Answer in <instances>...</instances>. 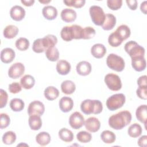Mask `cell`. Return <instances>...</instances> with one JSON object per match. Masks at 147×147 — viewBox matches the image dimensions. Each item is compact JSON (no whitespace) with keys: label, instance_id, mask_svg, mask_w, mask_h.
<instances>
[{"label":"cell","instance_id":"ab89813d","mask_svg":"<svg viewBox=\"0 0 147 147\" xmlns=\"http://www.w3.org/2000/svg\"><path fill=\"white\" fill-rule=\"evenodd\" d=\"M95 30L91 26H87L82 29V39L88 40L94 37L95 35Z\"/></svg>","mask_w":147,"mask_h":147},{"label":"cell","instance_id":"4fadbf2b","mask_svg":"<svg viewBox=\"0 0 147 147\" xmlns=\"http://www.w3.org/2000/svg\"><path fill=\"white\" fill-rule=\"evenodd\" d=\"M15 56L14 51L10 48H4L1 52V60L5 64L11 63L15 58Z\"/></svg>","mask_w":147,"mask_h":147},{"label":"cell","instance_id":"9a60e30c","mask_svg":"<svg viewBox=\"0 0 147 147\" xmlns=\"http://www.w3.org/2000/svg\"><path fill=\"white\" fill-rule=\"evenodd\" d=\"M77 73L81 76H87L91 72V65L86 61H80L76 67Z\"/></svg>","mask_w":147,"mask_h":147},{"label":"cell","instance_id":"e0dca14e","mask_svg":"<svg viewBox=\"0 0 147 147\" xmlns=\"http://www.w3.org/2000/svg\"><path fill=\"white\" fill-rule=\"evenodd\" d=\"M61 18L63 21L66 22H74L76 18V11L69 8H65L62 10L61 12Z\"/></svg>","mask_w":147,"mask_h":147},{"label":"cell","instance_id":"74e56055","mask_svg":"<svg viewBox=\"0 0 147 147\" xmlns=\"http://www.w3.org/2000/svg\"><path fill=\"white\" fill-rule=\"evenodd\" d=\"M16 134L12 131H8L4 133L2 136V142L6 145L13 144L16 140Z\"/></svg>","mask_w":147,"mask_h":147},{"label":"cell","instance_id":"277c9868","mask_svg":"<svg viewBox=\"0 0 147 147\" xmlns=\"http://www.w3.org/2000/svg\"><path fill=\"white\" fill-rule=\"evenodd\" d=\"M106 64L109 68L117 72L122 71L125 65L123 59L114 53L108 55L106 59Z\"/></svg>","mask_w":147,"mask_h":147},{"label":"cell","instance_id":"cb8c5ba5","mask_svg":"<svg viewBox=\"0 0 147 147\" xmlns=\"http://www.w3.org/2000/svg\"><path fill=\"white\" fill-rule=\"evenodd\" d=\"M28 122L30 128L33 130H38L42 126V120L40 116L37 115L29 116Z\"/></svg>","mask_w":147,"mask_h":147},{"label":"cell","instance_id":"8992f818","mask_svg":"<svg viewBox=\"0 0 147 147\" xmlns=\"http://www.w3.org/2000/svg\"><path fill=\"white\" fill-rule=\"evenodd\" d=\"M90 15L92 22L97 26H102L105 21L106 14L103 9L97 5H92L89 9Z\"/></svg>","mask_w":147,"mask_h":147},{"label":"cell","instance_id":"5b68a950","mask_svg":"<svg viewBox=\"0 0 147 147\" xmlns=\"http://www.w3.org/2000/svg\"><path fill=\"white\" fill-rule=\"evenodd\" d=\"M126 98L123 94H115L109 97L106 100V106L110 111L116 110L123 106Z\"/></svg>","mask_w":147,"mask_h":147},{"label":"cell","instance_id":"603a6c76","mask_svg":"<svg viewBox=\"0 0 147 147\" xmlns=\"http://www.w3.org/2000/svg\"><path fill=\"white\" fill-rule=\"evenodd\" d=\"M60 36L65 41H70L74 39V33L72 25L63 27L60 32Z\"/></svg>","mask_w":147,"mask_h":147},{"label":"cell","instance_id":"ba28073f","mask_svg":"<svg viewBox=\"0 0 147 147\" xmlns=\"http://www.w3.org/2000/svg\"><path fill=\"white\" fill-rule=\"evenodd\" d=\"M84 118L83 115L78 112L73 113L69 118V124L74 129H79L84 125Z\"/></svg>","mask_w":147,"mask_h":147},{"label":"cell","instance_id":"8d00e7d4","mask_svg":"<svg viewBox=\"0 0 147 147\" xmlns=\"http://www.w3.org/2000/svg\"><path fill=\"white\" fill-rule=\"evenodd\" d=\"M122 41H123L122 40V39L119 37V36L115 32H114L112 33H111L108 38L109 44L112 47H119L122 44Z\"/></svg>","mask_w":147,"mask_h":147},{"label":"cell","instance_id":"2e32d148","mask_svg":"<svg viewBox=\"0 0 147 147\" xmlns=\"http://www.w3.org/2000/svg\"><path fill=\"white\" fill-rule=\"evenodd\" d=\"M106 53V48L102 44H95L91 48V55L96 59H101L104 57Z\"/></svg>","mask_w":147,"mask_h":147},{"label":"cell","instance_id":"f907efd6","mask_svg":"<svg viewBox=\"0 0 147 147\" xmlns=\"http://www.w3.org/2000/svg\"><path fill=\"white\" fill-rule=\"evenodd\" d=\"M146 75H142L137 79V84L138 87H146L147 86L146 83Z\"/></svg>","mask_w":147,"mask_h":147},{"label":"cell","instance_id":"44dd1931","mask_svg":"<svg viewBox=\"0 0 147 147\" xmlns=\"http://www.w3.org/2000/svg\"><path fill=\"white\" fill-rule=\"evenodd\" d=\"M116 24V18L115 17L111 14L107 13L106 14L105 21L102 25L103 29L105 30H110L113 29Z\"/></svg>","mask_w":147,"mask_h":147},{"label":"cell","instance_id":"7402d4cb","mask_svg":"<svg viewBox=\"0 0 147 147\" xmlns=\"http://www.w3.org/2000/svg\"><path fill=\"white\" fill-rule=\"evenodd\" d=\"M136 115L137 119L143 123L145 125L146 124L147 119V106L146 105H140L137 107L136 111Z\"/></svg>","mask_w":147,"mask_h":147},{"label":"cell","instance_id":"7c38bea8","mask_svg":"<svg viewBox=\"0 0 147 147\" xmlns=\"http://www.w3.org/2000/svg\"><path fill=\"white\" fill-rule=\"evenodd\" d=\"M10 16L11 18L16 21H20L23 20L25 16V9L18 5L13 6L10 10Z\"/></svg>","mask_w":147,"mask_h":147},{"label":"cell","instance_id":"4316f807","mask_svg":"<svg viewBox=\"0 0 147 147\" xmlns=\"http://www.w3.org/2000/svg\"><path fill=\"white\" fill-rule=\"evenodd\" d=\"M35 84V79L30 75H25L20 80V84L25 89L29 90L32 88Z\"/></svg>","mask_w":147,"mask_h":147},{"label":"cell","instance_id":"5bb4252c","mask_svg":"<svg viewBox=\"0 0 147 147\" xmlns=\"http://www.w3.org/2000/svg\"><path fill=\"white\" fill-rule=\"evenodd\" d=\"M59 105L61 111L64 113H68L72 109L74 106V101L70 97L64 96L60 99Z\"/></svg>","mask_w":147,"mask_h":147},{"label":"cell","instance_id":"484cf974","mask_svg":"<svg viewBox=\"0 0 147 147\" xmlns=\"http://www.w3.org/2000/svg\"><path fill=\"white\" fill-rule=\"evenodd\" d=\"M18 28L13 25H9L3 29V34L5 38L11 39L14 38L18 33Z\"/></svg>","mask_w":147,"mask_h":147},{"label":"cell","instance_id":"c3c4849f","mask_svg":"<svg viewBox=\"0 0 147 147\" xmlns=\"http://www.w3.org/2000/svg\"><path fill=\"white\" fill-rule=\"evenodd\" d=\"M137 96L142 99H147V86L146 87H138L136 90Z\"/></svg>","mask_w":147,"mask_h":147},{"label":"cell","instance_id":"836d02e7","mask_svg":"<svg viewBox=\"0 0 147 147\" xmlns=\"http://www.w3.org/2000/svg\"><path fill=\"white\" fill-rule=\"evenodd\" d=\"M45 53L48 60L51 61H56L59 60V52L57 48L55 47L48 48L45 51Z\"/></svg>","mask_w":147,"mask_h":147},{"label":"cell","instance_id":"30bf717a","mask_svg":"<svg viewBox=\"0 0 147 147\" xmlns=\"http://www.w3.org/2000/svg\"><path fill=\"white\" fill-rule=\"evenodd\" d=\"M25 72V66L21 63H15L8 70V76L11 79L20 78Z\"/></svg>","mask_w":147,"mask_h":147},{"label":"cell","instance_id":"7dc6e473","mask_svg":"<svg viewBox=\"0 0 147 147\" xmlns=\"http://www.w3.org/2000/svg\"><path fill=\"white\" fill-rule=\"evenodd\" d=\"M22 90V86L18 82H13L9 85V91L10 93L17 94Z\"/></svg>","mask_w":147,"mask_h":147},{"label":"cell","instance_id":"d6986e66","mask_svg":"<svg viewBox=\"0 0 147 147\" xmlns=\"http://www.w3.org/2000/svg\"><path fill=\"white\" fill-rule=\"evenodd\" d=\"M42 13L45 18L48 20H53L57 16V10L53 6L47 5L43 7Z\"/></svg>","mask_w":147,"mask_h":147},{"label":"cell","instance_id":"d4e9b609","mask_svg":"<svg viewBox=\"0 0 147 147\" xmlns=\"http://www.w3.org/2000/svg\"><path fill=\"white\" fill-rule=\"evenodd\" d=\"M61 90L64 94L70 95L74 93L75 91L76 86L75 84L71 80H64L61 84Z\"/></svg>","mask_w":147,"mask_h":147},{"label":"cell","instance_id":"816d5d0a","mask_svg":"<svg viewBox=\"0 0 147 147\" xmlns=\"http://www.w3.org/2000/svg\"><path fill=\"white\" fill-rule=\"evenodd\" d=\"M127 6L131 10H135L137 7V1L136 0H126Z\"/></svg>","mask_w":147,"mask_h":147},{"label":"cell","instance_id":"b9f144b4","mask_svg":"<svg viewBox=\"0 0 147 147\" xmlns=\"http://www.w3.org/2000/svg\"><path fill=\"white\" fill-rule=\"evenodd\" d=\"M44 41L45 44L47 48L55 47L57 43V37L53 34H48L43 37Z\"/></svg>","mask_w":147,"mask_h":147},{"label":"cell","instance_id":"db71d44e","mask_svg":"<svg viewBox=\"0 0 147 147\" xmlns=\"http://www.w3.org/2000/svg\"><path fill=\"white\" fill-rule=\"evenodd\" d=\"M147 2L146 1L142 2L140 6V9L141 11L144 14H146V10H147V5H146Z\"/></svg>","mask_w":147,"mask_h":147},{"label":"cell","instance_id":"ee69618b","mask_svg":"<svg viewBox=\"0 0 147 147\" xmlns=\"http://www.w3.org/2000/svg\"><path fill=\"white\" fill-rule=\"evenodd\" d=\"M107 5L109 9L112 10H117L120 9L122 5V0H107Z\"/></svg>","mask_w":147,"mask_h":147},{"label":"cell","instance_id":"ac0fdd59","mask_svg":"<svg viewBox=\"0 0 147 147\" xmlns=\"http://www.w3.org/2000/svg\"><path fill=\"white\" fill-rule=\"evenodd\" d=\"M71 68L70 63L65 60H60L56 64V71L61 75H66L69 74Z\"/></svg>","mask_w":147,"mask_h":147},{"label":"cell","instance_id":"681fc988","mask_svg":"<svg viewBox=\"0 0 147 147\" xmlns=\"http://www.w3.org/2000/svg\"><path fill=\"white\" fill-rule=\"evenodd\" d=\"M72 26L74 30V39H82V31L83 28L78 25H72Z\"/></svg>","mask_w":147,"mask_h":147},{"label":"cell","instance_id":"f35d334b","mask_svg":"<svg viewBox=\"0 0 147 147\" xmlns=\"http://www.w3.org/2000/svg\"><path fill=\"white\" fill-rule=\"evenodd\" d=\"M29 40L25 37H20L17 39L16 41L15 45L16 48L21 51H26L29 48Z\"/></svg>","mask_w":147,"mask_h":147},{"label":"cell","instance_id":"f1b7e54d","mask_svg":"<svg viewBox=\"0 0 147 147\" xmlns=\"http://www.w3.org/2000/svg\"><path fill=\"white\" fill-rule=\"evenodd\" d=\"M122 41L128 38L131 34L130 29L126 25H121L119 26L115 31Z\"/></svg>","mask_w":147,"mask_h":147},{"label":"cell","instance_id":"d590c367","mask_svg":"<svg viewBox=\"0 0 147 147\" xmlns=\"http://www.w3.org/2000/svg\"><path fill=\"white\" fill-rule=\"evenodd\" d=\"M100 138L103 142L106 144H112L116 140L115 134L111 131L104 130L100 134Z\"/></svg>","mask_w":147,"mask_h":147},{"label":"cell","instance_id":"60d3db41","mask_svg":"<svg viewBox=\"0 0 147 147\" xmlns=\"http://www.w3.org/2000/svg\"><path fill=\"white\" fill-rule=\"evenodd\" d=\"M76 138L80 142L87 143L91 141L92 136L90 133L86 131H81L76 134Z\"/></svg>","mask_w":147,"mask_h":147},{"label":"cell","instance_id":"f5cc1de1","mask_svg":"<svg viewBox=\"0 0 147 147\" xmlns=\"http://www.w3.org/2000/svg\"><path fill=\"white\" fill-rule=\"evenodd\" d=\"M147 136L144 135L141 136L138 140V145L141 147H146Z\"/></svg>","mask_w":147,"mask_h":147},{"label":"cell","instance_id":"7bdbcfd3","mask_svg":"<svg viewBox=\"0 0 147 147\" xmlns=\"http://www.w3.org/2000/svg\"><path fill=\"white\" fill-rule=\"evenodd\" d=\"M64 3L65 4L66 6L69 7H74L75 8H81L83 7L85 3V0H68V1H64Z\"/></svg>","mask_w":147,"mask_h":147},{"label":"cell","instance_id":"11a10c76","mask_svg":"<svg viewBox=\"0 0 147 147\" xmlns=\"http://www.w3.org/2000/svg\"><path fill=\"white\" fill-rule=\"evenodd\" d=\"M21 3L25 6H31L34 3V0H21Z\"/></svg>","mask_w":147,"mask_h":147},{"label":"cell","instance_id":"f6af8a7d","mask_svg":"<svg viewBox=\"0 0 147 147\" xmlns=\"http://www.w3.org/2000/svg\"><path fill=\"white\" fill-rule=\"evenodd\" d=\"M10 122V119L9 116L6 113L1 114L0 118V127L1 129H4L7 127Z\"/></svg>","mask_w":147,"mask_h":147},{"label":"cell","instance_id":"9f6ffc18","mask_svg":"<svg viewBox=\"0 0 147 147\" xmlns=\"http://www.w3.org/2000/svg\"><path fill=\"white\" fill-rule=\"evenodd\" d=\"M38 1H39V2H40V3H43V4H47V3H49L51 1V0H49V1H45V0L40 1V0H39Z\"/></svg>","mask_w":147,"mask_h":147},{"label":"cell","instance_id":"d6a6232c","mask_svg":"<svg viewBox=\"0 0 147 147\" xmlns=\"http://www.w3.org/2000/svg\"><path fill=\"white\" fill-rule=\"evenodd\" d=\"M142 131L141 125L137 123H134L131 125L127 130V133L129 136L133 138H136L139 137Z\"/></svg>","mask_w":147,"mask_h":147},{"label":"cell","instance_id":"7a4b0ae2","mask_svg":"<svg viewBox=\"0 0 147 147\" xmlns=\"http://www.w3.org/2000/svg\"><path fill=\"white\" fill-rule=\"evenodd\" d=\"M80 109L86 115L98 114L102 111L103 105L99 100L86 99L81 103Z\"/></svg>","mask_w":147,"mask_h":147},{"label":"cell","instance_id":"1f68e13d","mask_svg":"<svg viewBox=\"0 0 147 147\" xmlns=\"http://www.w3.org/2000/svg\"><path fill=\"white\" fill-rule=\"evenodd\" d=\"M32 49L34 52L37 53H42L47 49L43 38H37L34 41L32 45Z\"/></svg>","mask_w":147,"mask_h":147},{"label":"cell","instance_id":"f546056e","mask_svg":"<svg viewBox=\"0 0 147 147\" xmlns=\"http://www.w3.org/2000/svg\"><path fill=\"white\" fill-rule=\"evenodd\" d=\"M59 138L65 142H70L74 139V134L70 130L67 128H62L59 131Z\"/></svg>","mask_w":147,"mask_h":147},{"label":"cell","instance_id":"3957f363","mask_svg":"<svg viewBox=\"0 0 147 147\" xmlns=\"http://www.w3.org/2000/svg\"><path fill=\"white\" fill-rule=\"evenodd\" d=\"M124 49L126 52L130 56L131 59L144 57L145 56L144 48L138 44L134 41H130L127 42L124 46Z\"/></svg>","mask_w":147,"mask_h":147},{"label":"cell","instance_id":"4dcf8cb0","mask_svg":"<svg viewBox=\"0 0 147 147\" xmlns=\"http://www.w3.org/2000/svg\"><path fill=\"white\" fill-rule=\"evenodd\" d=\"M36 141L41 146H45L51 141V136L48 132L42 131L39 133L36 137Z\"/></svg>","mask_w":147,"mask_h":147},{"label":"cell","instance_id":"83f0119b","mask_svg":"<svg viewBox=\"0 0 147 147\" xmlns=\"http://www.w3.org/2000/svg\"><path fill=\"white\" fill-rule=\"evenodd\" d=\"M44 96L48 100H53L59 95V91L57 88L53 86L47 87L44 92Z\"/></svg>","mask_w":147,"mask_h":147},{"label":"cell","instance_id":"ffe728a7","mask_svg":"<svg viewBox=\"0 0 147 147\" xmlns=\"http://www.w3.org/2000/svg\"><path fill=\"white\" fill-rule=\"evenodd\" d=\"M131 65L133 69L138 72L144 71L146 66V60L144 57L131 59Z\"/></svg>","mask_w":147,"mask_h":147},{"label":"cell","instance_id":"bcb514c9","mask_svg":"<svg viewBox=\"0 0 147 147\" xmlns=\"http://www.w3.org/2000/svg\"><path fill=\"white\" fill-rule=\"evenodd\" d=\"M8 95L7 92L3 89L0 90V108L2 109L6 106L7 103Z\"/></svg>","mask_w":147,"mask_h":147},{"label":"cell","instance_id":"8fae6325","mask_svg":"<svg viewBox=\"0 0 147 147\" xmlns=\"http://www.w3.org/2000/svg\"><path fill=\"white\" fill-rule=\"evenodd\" d=\"M86 129L90 132L95 133L98 131L100 127V123L99 119L94 117L87 118L84 122Z\"/></svg>","mask_w":147,"mask_h":147},{"label":"cell","instance_id":"9c48e42d","mask_svg":"<svg viewBox=\"0 0 147 147\" xmlns=\"http://www.w3.org/2000/svg\"><path fill=\"white\" fill-rule=\"evenodd\" d=\"M45 111L44 104L39 100H34L30 103L28 108V113L29 116L37 115L41 116Z\"/></svg>","mask_w":147,"mask_h":147},{"label":"cell","instance_id":"e575fe53","mask_svg":"<svg viewBox=\"0 0 147 147\" xmlns=\"http://www.w3.org/2000/svg\"><path fill=\"white\" fill-rule=\"evenodd\" d=\"M10 107L13 111L18 112L24 109L25 103L24 101L20 98H13L10 100Z\"/></svg>","mask_w":147,"mask_h":147},{"label":"cell","instance_id":"52a82bcc","mask_svg":"<svg viewBox=\"0 0 147 147\" xmlns=\"http://www.w3.org/2000/svg\"><path fill=\"white\" fill-rule=\"evenodd\" d=\"M105 82L109 89L117 91L122 88V82L120 78L116 74L110 73L105 77Z\"/></svg>","mask_w":147,"mask_h":147},{"label":"cell","instance_id":"6da1fadb","mask_svg":"<svg viewBox=\"0 0 147 147\" xmlns=\"http://www.w3.org/2000/svg\"><path fill=\"white\" fill-rule=\"evenodd\" d=\"M131 118V114L129 111H121L110 117L109 125L115 130H121L130 123Z\"/></svg>","mask_w":147,"mask_h":147}]
</instances>
